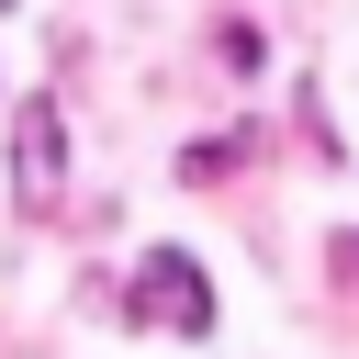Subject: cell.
Segmentation results:
<instances>
[{"label": "cell", "mask_w": 359, "mask_h": 359, "mask_svg": "<svg viewBox=\"0 0 359 359\" xmlns=\"http://www.w3.org/2000/svg\"><path fill=\"white\" fill-rule=\"evenodd\" d=\"M135 325H180V337H202V325H213V280H202V258L146 247V269H135Z\"/></svg>", "instance_id": "6da1fadb"}, {"label": "cell", "mask_w": 359, "mask_h": 359, "mask_svg": "<svg viewBox=\"0 0 359 359\" xmlns=\"http://www.w3.org/2000/svg\"><path fill=\"white\" fill-rule=\"evenodd\" d=\"M11 180H22V202H34V213L67 191V135H56V101H22V112H11Z\"/></svg>", "instance_id": "7a4b0ae2"}, {"label": "cell", "mask_w": 359, "mask_h": 359, "mask_svg": "<svg viewBox=\"0 0 359 359\" xmlns=\"http://www.w3.org/2000/svg\"><path fill=\"white\" fill-rule=\"evenodd\" d=\"M337 280H359V224H348V236H337Z\"/></svg>", "instance_id": "3957f363"}, {"label": "cell", "mask_w": 359, "mask_h": 359, "mask_svg": "<svg viewBox=\"0 0 359 359\" xmlns=\"http://www.w3.org/2000/svg\"><path fill=\"white\" fill-rule=\"evenodd\" d=\"M0 11H11V0H0Z\"/></svg>", "instance_id": "277c9868"}]
</instances>
